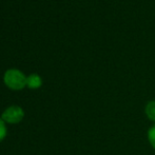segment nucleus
Wrapping results in <instances>:
<instances>
[{"label": "nucleus", "mask_w": 155, "mask_h": 155, "mask_svg": "<svg viewBox=\"0 0 155 155\" xmlns=\"http://www.w3.org/2000/svg\"><path fill=\"white\" fill-rule=\"evenodd\" d=\"M27 78L28 76H25L19 70L10 69L4 73L3 81L4 84L8 89L14 91H19L27 87Z\"/></svg>", "instance_id": "obj_1"}, {"label": "nucleus", "mask_w": 155, "mask_h": 155, "mask_svg": "<svg viewBox=\"0 0 155 155\" xmlns=\"http://www.w3.org/2000/svg\"><path fill=\"white\" fill-rule=\"evenodd\" d=\"M25 117V111L21 107L13 104L5 109L2 112L1 117L0 118L4 121L5 124H19Z\"/></svg>", "instance_id": "obj_2"}, {"label": "nucleus", "mask_w": 155, "mask_h": 155, "mask_svg": "<svg viewBox=\"0 0 155 155\" xmlns=\"http://www.w3.org/2000/svg\"><path fill=\"white\" fill-rule=\"evenodd\" d=\"M42 86V79L41 77L36 73H33L31 75L28 76L27 78V87L32 90H36V89L40 88Z\"/></svg>", "instance_id": "obj_3"}, {"label": "nucleus", "mask_w": 155, "mask_h": 155, "mask_svg": "<svg viewBox=\"0 0 155 155\" xmlns=\"http://www.w3.org/2000/svg\"><path fill=\"white\" fill-rule=\"evenodd\" d=\"M145 114L149 118V120L155 124V100H150L146 104Z\"/></svg>", "instance_id": "obj_4"}, {"label": "nucleus", "mask_w": 155, "mask_h": 155, "mask_svg": "<svg viewBox=\"0 0 155 155\" xmlns=\"http://www.w3.org/2000/svg\"><path fill=\"white\" fill-rule=\"evenodd\" d=\"M147 137L150 146L155 150V124H153L149 128V130L147 132Z\"/></svg>", "instance_id": "obj_5"}, {"label": "nucleus", "mask_w": 155, "mask_h": 155, "mask_svg": "<svg viewBox=\"0 0 155 155\" xmlns=\"http://www.w3.org/2000/svg\"><path fill=\"white\" fill-rule=\"evenodd\" d=\"M8 134V129H6V124L0 118V143L6 137Z\"/></svg>", "instance_id": "obj_6"}]
</instances>
